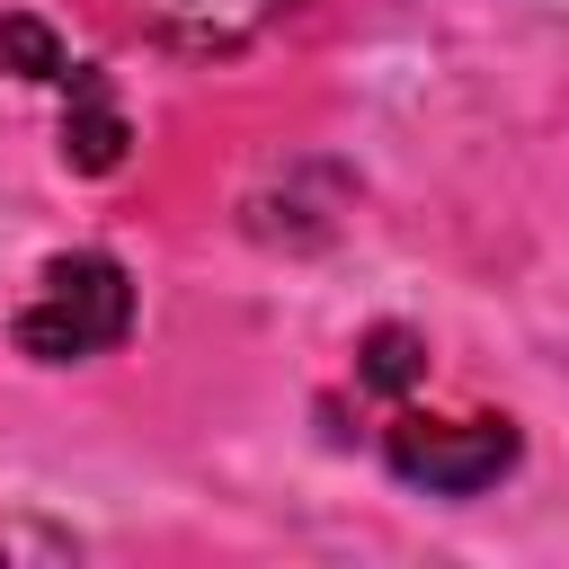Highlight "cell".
I'll return each instance as SVG.
<instances>
[{"label":"cell","instance_id":"6da1fadb","mask_svg":"<svg viewBox=\"0 0 569 569\" xmlns=\"http://www.w3.org/2000/svg\"><path fill=\"white\" fill-rule=\"evenodd\" d=\"M124 329H133V276H124L107 249H62V258H44L36 293H27L18 320H9L18 356H36V365L107 356Z\"/></svg>","mask_w":569,"mask_h":569},{"label":"cell","instance_id":"7a4b0ae2","mask_svg":"<svg viewBox=\"0 0 569 569\" xmlns=\"http://www.w3.org/2000/svg\"><path fill=\"white\" fill-rule=\"evenodd\" d=\"M382 453L427 498H480L516 471V427L507 418H391Z\"/></svg>","mask_w":569,"mask_h":569},{"label":"cell","instance_id":"3957f363","mask_svg":"<svg viewBox=\"0 0 569 569\" xmlns=\"http://www.w3.org/2000/svg\"><path fill=\"white\" fill-rule=\"evenodd\" d=\"M293 0H116V18L169 53H240L249 36H267Z\"/></svg>","mask_w":569,"mask_h":569},{"label":"cell","instance_id":"277c9868","mask_svg":"<svg viewBox=\"0 0 569 569\" xmlns=\"http://www.w3.org/2000/svg\"><path fill=\"white\" fill-rule=\"evenodd\" d=\"M124 142H133V124L116 107V80L98 62H71L62 71V160L80 178H107V169H124Z\"/></svg>","mask_w":569,"mask_h":569},{"label":"cell","instance_id":"5b68a950","mask_svg":"<svg viewBox=\"0 0 569 569\" xmlns=\"http://www.w3.org/2000/svg\"><path fill=\"white\" fill-rule=\"evenodd\" d=\"M0 71H9V80H44V89H62L71 53H62V36H53L44 18L9 9V18H0Z\"/></svg>","mask_w":569,"mask_h":569},{"label":"cell","instance_id":"8992f818","mask_svg":"<svg viewBox=\"0 0 569 569\" xmlns=\"http://www.w3.org/2000/svg\"><path fill=\"white\" fill-rule=\"evenodd\" d=\"M356 373H365L373 391H409V382L427 373V347H418L409 329H373V338H365V365H356Z\"/></svg>","mask_w":569,"mask_h":569}]
</instances>
